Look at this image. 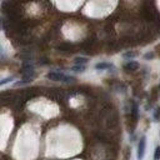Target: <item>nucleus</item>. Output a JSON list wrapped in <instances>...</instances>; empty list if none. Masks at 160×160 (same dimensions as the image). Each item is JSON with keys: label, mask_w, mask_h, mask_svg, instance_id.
<instances>
[{"label": "nucleus", "mask_w": 160, "mask_h": 160, "mask_svg": "<svg viewBox=\"0 0 160 160\" xmlns=\"http://www.w3.org/2000/svg\"><path fill=\"white\" fill-rule=\"evenodd\" d=\"M48 79L53 80V81H63V83H71L74 81L75 78L73 77H69V75H65L63 73H59V71H50L48 73Z\"/></svg>", "instance_id": "1"}, {"label": "nucleus", "mask_w": 160, "mask_h": 160, "mask_svg": "<svg viewBox=\"0 0 160 160\" xmlns=\"http://www.w3.org/2000/svg\"><path fill=\"white\" fill-rule=\"evenodd\" d=\"M145 150H146V136L143 135L139 140V144H138V160H143L144 159V155H145Z\"/></svg>", "instance_id": "2"}, {"label": "nucleus", "mask_w": 160, "mask_h": 160, "mask_svg": "<svg viewBox=\"0 0 160 160\" xmlns=\"http://www.w3.org/2000/svg\"><path fill=\"white\" fill-rule=\"evenodd\" d=\"M124 69L128 70V71H135L139 69V63L135 60H130L124 65Z\"/></svg>", "instance_id": "3"}, {"label": "nucleus", "mask_w": 160, "mask_h": 160, "mask_svg": "<svg viewBox=\"0 0 160 160\" xmlns=\"http://www.w3.org/2000/svg\"><path fill=\"white\" fill-rule=\"evenodd\" d=\"M114 65L110 64V63H98L95 65V69L96 70H106V69H113Z\"/></svg>", "instance_id": "4"}, {"label": "nucleus", "mask_w": 160, "mask_h": 160, "mask_svg": "<svg viewBox=\"0 0 160 160\" xmlns=\"http://www.w3.org/2000/svg\"><path fill=\"white\" fill-rule=\"evenodd\" d=\"M88 61H89V59H88V58H84V56H78V58L74 59V63H75L77 65H85Z\"/></svg>", "instance_id": "5"}, {"label": "nucleus", "mask_w": 160, "mask_h": 160, "mask_svg": "<svg viewBox=\"0 0 160 160\" xmlns=\"http://www.w3.org/2000/svg\"><path fill=\"white\" fill-rule=\"evenodd\" d=\"M85 65H77L75 64V66H73L71 68V70L75 71V73H83V71H85Z\"/></svg>", "instance_id": "6"}, {"label": "nucleus", "mask_w": 160, "mask_h": 160, "mask_svg": "<svg viewBox=\"0 0 160 160\" xmlns=\"http://www.w3.org/2000/svg\"><path fill=\"white\" fill-rule=\"evenodd\" d=\"M138 104L135 102H133L131 104V113H133V116H134V119H138Z\"/></svg>", "instance_id": "7"}, {"label": "nucleus", "mask_w": 160, "mask_h": 160, "mask_svg": "<svg viewBox=\"0 0 160 160\" xmlns=\"http://www.w3.org/2000/svg\"><path fill=\"white\" fill-rule=\"evenodd\" d=\"M153 119H154V121H159L160 120V108H158L157 110H155V113L153 114Z\"/></svg>", "instance_id": "8"}, {"label": "nucleus", "mask_w": 160, "mask_h": 160, "mask_svg": "<svg viewBox=\"0 0 160 160\" xmlns=\"http://www.w3.org/2000/svg\"><path fill=\"white\" fill-rule=\"evenodd\" d=\"M136 55H138V53H135V51H128V53L123 54L124 58H135Z\"/></svg>", "instance_id": "9"}, {"label": "nucleus", "mask_w": 160, "mask_h": 160, "mask_svg": "<svg viewBox=\"0 0 160 160\" xmlns=\"http://www.w3.org/2000/svg\"><path fill=\"white\" fill-rule=\"evenodd\" d=\"M154 159H155V160H159V159H160V146H157V149H155Z\"/></svg>", "instance_id": "10"}, {"label": "nucleus", "mask_w": 160, "mask_h": 160, "mask_svg": "<svg viewBox=\"0 0 160 160\" xmlns=\"http://www.w3.org/2000/svg\"><path fill=\"white\" fill-rule=\"evenodd\" d=\"M13 80V78L10 77V78H6V79H4V80H1L0 81V85H3V84H6V83H9V81H11Z\"/></svg>", "instance_id": "11"}, {"label": "nucleus", "mask_w": 160, "mask_h": 160, "mask_svg": "<svg viewBox=\"0 0 160 160\" xmlns=\"http://www.w3.org/2000/svg\"><path fill=\"white\" fill-rule=\"evenodd\" d=\"M144 58H145V59H153V58H154V54H153V53L145 54V55H144Z\"/></svg>", "instance_id": "12"}, {"label": "nucleus", "mask_w": 160, "mask_h": 160, "mask_svg": "<svg viewBox=\"0 0 160 160\" xmlns=\"http://www.w3.org/2000/svg\"><path fill=\"white\" fill-rule=\"evenodd\" d=\"M159 88H160V86H159Z\"/></svg>", "instance_id": "13"}]
</instances>
